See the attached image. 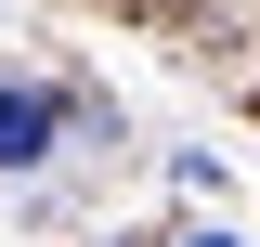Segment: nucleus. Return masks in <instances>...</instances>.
I'll use <instances>...</instances> for the list:
<instances>
[{
	"label": "nucleus",
	"instance_id": "nucleus-1",
	"mask_svg": "<svg viewBox=\"0 0 260 247\" xmlns=\"http://www.w3.org/2000/svg\"><path fill=\"white\" fill-rule=\"evenodd\" d=\"M52 130H65V104L39 91V78H0V169H39Z\"/></svg>",
	"mask_w": 260,
	"mask_h": 247
},
{
	"label": "nucleus",
	"instance_id": "nucleus-2",
	"mask_svg": "<svg viewBox=\"0 0 260 247\" xmlns=\"http://www.w3.org/2000/svg\"><path fill=\"white\" fill-rule=\"evenodd\" d=\"M182 247H234V234H182Z\"/></svg>",
	"mask_w": 260,
	"mask_h": 247
}]
</instances>
